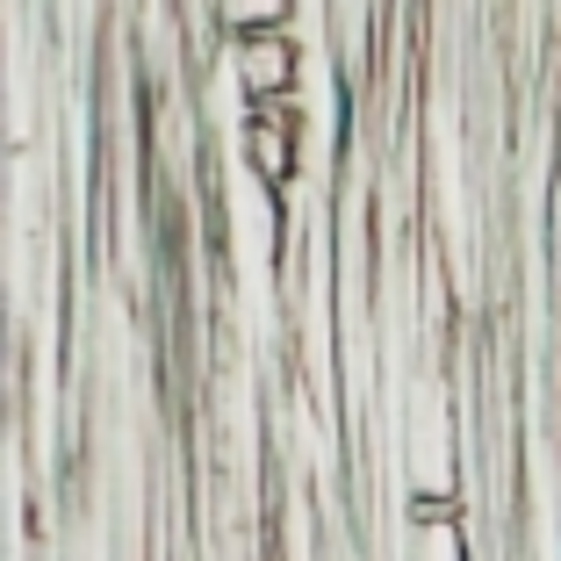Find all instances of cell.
I'll list each match as a JSON object with an SVG mask.
<instances>
[{
	"instance_id": "cell-2",
	"label": "cell",
	"mask_w": 561,
	"mask_h": 561,
	"mask_svg": "<svg viewBox=\"0 0 561 561\" xmlns=\"http://www.w3.org/2000/svg\"><path fill=\"white\" fill-rule=\"evenodd\" d=\"M238 87H245L252 101H280L296 94V44H288V30H260V36H238Z\"/></svg>"
},
{
	"instance_id": "cell-3",
	"label": "cell",
	"mask_w": 561,
	"mask_h": 561,
	"mask_svg": "<svg viewBox=\"0 0 561 561\" xmlns=\"http://www.w3.org/2000/svg\"><path fill=\"white\" fill-rule=\"evenodd\" d=\"M296 0H216V22L231 36H260V30H288Z\"/></svg>"
},
{
	"instance_id": "cell-1",
	"label": "cell",
	"mask_w": 561,
	"mask_h": 561,
	"mask_svg": "<svg viewBox=\"0 0 561 561\" xmlns=\"http://www.w3.org/2000/svg\"><path fill=\"white\" fill-rule=\"evenodd\" d=\"M296 159H302V123H296V108H288V94L280 101H252L245 165L260 173V187H288L296 181Z\"/></svg>"
}]
</instances>
